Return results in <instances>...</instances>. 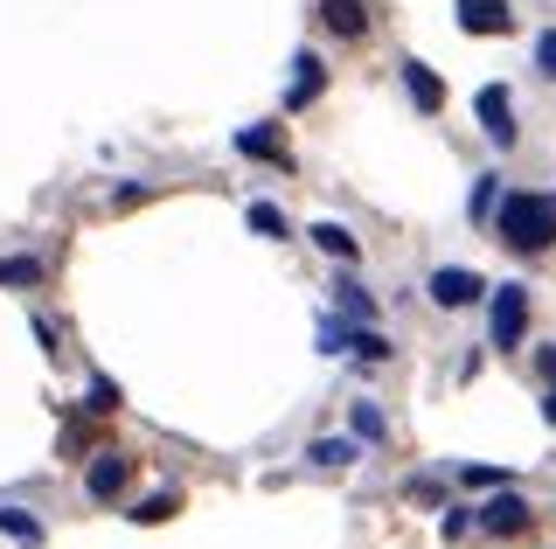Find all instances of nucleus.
Returning <instances> with one entry per match:
<instances>
[{"label":"nucleus","mask_w":556,"mask_h":549,"mask_svg":"<svg viewBox=\"0 0 556 549\" xmlns=\"http://www.w3.org/2000/svg\"><path fill=\"white\" fill-rule=\"evenodd\" d=\"M494 237L521 257L549 251L556 244V195H529V188H515V195H501L494 209Z\"/></svg>","instance_id":"1"},{"label":"nucleus","mask_w":556,"mask_h":549,"mask_svg":"<svg viewBox=\"0 0 556 549\" xmlns=\"http://www.w3.org/2000/svg\"><path fill=\"white\" fill-rule=\"evenodd\" d=\"M486 334H494V348H521V334H529V285H501L494 306H486Z\"/></svg>","instance_id":"2"},{"label":"nucleus","mask_w":556,"mask_h":549,"mask_svg":"<svg viewBox=\"0 0 556 549\" xmlns=\"http://www.w3.org/2000/svg\"><path fill=\"white\" fill-rule=\"evenodd\" d=\"M425 293H431V306H452V314H459V306H473L486 285H480V271H466V265H439L425 279Z\"/></svg>","instance_id":"3"},{"label":"nucleus","mask_w":556,"mask_h":549,"mask_svg":"<svg viewBox=\"0 0 556 549\" xmlns=\"http://www.w3.org/2000/svg\"><path fill=\"white\" fill-rule=\"evenodd\" d=\"M126 487H132V459H126V452H98V459H91V473H84V494H91V501L104 508V501H118Z\"/></svg>","instance_id":"4"},{"label":"nucleus","mask_w":556,"mask_h":549,"mask_svg":"<svg viewBox=\"0 0 556 549\" xmlns=\"http://www.w3.org/2000/svg\"><path fill=\"white\" fill-rule=\"evenodd\" d=\"M473 522L486 528V536H529L535 514H529V501H521V494H494V501H486Z\"/></svg>","instance_id":"5"},{"label":"nucleus","mask_w":556,"mask_h":549,"mask_svg":"<svg viewBox=\"0 0 556 549\" xmlns=\"http://www.w3.org/2000/svg\"><path fill=\"white\" fill-rule=\"evenodd\" d=\"M473 105H480V132H486V140H494V146H515V98L501 91V84H486Z\"/></svg>","instance_id":"6"},{"label":"nucleus","mask_w":556,"mask_h":549,"mask_svg":"<svg viewBox=\"0 0 556 549\" xmlns=\"http://www.w3.org/2000/svg\"><path fill=\"white\" fill-rule=\"evenodd\" d=\"M459 28H466V36H508L515 8H508V0H459Z\"/></svg>","instance_id":"7"},{"label":"nucleus","mask_w":556,"mask_h":549,"mask_svg":"<svg viewBox=\"0 0 556 549\" xmlns=\"http://www.w3.org/2000/svg\"><path fill=\"white\" fill-rule=\"evenodd\" d=\"M320 84H327L320 56H313V49H300V56H292V91H286V105H292V112L313 105V98H320Z\"/></svg>","instance_id":"8"},{"label":"nucleus","mask_w":556,"mask_h":549,"mask_svg":"<svg viewBox=\"0 0 556 549\" xmlns=\"http://www.w3.org/2000/svg\"><path fill=\"white\" fill-rule=\"evenodd\" d=\"M404 84H410V105H417V112H445V84L431 77L425 63H417V56L404 63Z\"/></svg>","instance_id":"9"},{"label":"nucleus","mask_w":556,"mask_h":549,"mask_svg":"<svg viewBox=\"0 0 556 549\" xmlns=\"http://www.w3.org/2000/svg\"><path fill=\"white\" fill-rule=\"evenodd\" d=\"M320 22L334 28V36H362L369 14H362V0H320Z\"/></svg>","instance_id":"10"},{"label":"nucleus","mask_w":556,"mask_h":549,"mask_svg":"<svg viewBox=\"0 0 556 549\" xmlns=\"http://www.w3.org/2000/svg\"><path fill=\"white\" fill-rule=\"evenodd\" d=\"M237 146L251 153V161H278V167H286V140H278L271 126H243V132H237Z\"/></svg>","instance_id":"11"},{"label":"nucleus","mask_w":556,"mask_h":549,"mask_svg":"<svg viewBox=\"0 0 556 549\" xmlns=\"http://www.w3.org/2000/svg\"><path fill=\"white\" fill-rule=\"evenodd\" d=\"M313 244H320L327 257H341V265H355V257H362V244L341 230V222H313Z\"/></svg>","instance_id":"12"},{"label":"nucleus","mask_w":556,"mask_h":549,"mask_svg":"<svg viewBox=\"0 0 556 549\" xmlns=\"http://www.w3.org/2000/svg\"><path fill=\"white\" fill-rule=\"evenodd\" d=\"M0 536H14V542H22V549H35V542H42V522H35V514L28 508H0Z\"/></svg>","instance_id":"13"},{"label":"nucleus","mask_w":556,"mask_h":549,"mask_svg":"<svg viewBox=\"0 0 556 549\" xmlns=\"http://www.w3.org/2000/svg\"><path fill=\"white\" fill-rule=\"evenodd\" d=\"M334 306L348 320H376V299H369V285H355V279H334Z\"/></svg>","instance_id":"14"},{"label":"nucleus","mask_w":556,"mask_h":549,"mask_svg":"<svg viewBox=\"0 0 556 549\" xmlns=\"http://www.w3.org/2000/svg\"><path fill=\"white\" fill-rule=\"evenodd\" d=\"M174 514H181V494H147V501L132 508V522L139 528H161V522H174Z\"/></svg>","instance_id":"15"},{"label":"nucleus","mask_w":556,"mask_h":549,"mask_svg":"<svg viewBox=\"0 0 556 549\" xmlns=\"http://www.w3.org/2000/svg\"><path fill=\"white\" fill-rule=\"evenodd\" d=\"M306 459L313 467H355V438H313Z\"/></svg>","instance_id":"16"},{"label":"nucleus","mask_w":556,"mask_h":549,"mask_svg":"<svg viewBox=\"0 0 556 549\" xmlns=\"http://www.w3.org/2000/svg\"><path fill=\"white\" fill-rule=\"evenodd\" d=\"M355 438H369V445H382V438H390V418H382V410H376L369 397L355 404Z\"/></svg>","instance_id":"17"},{"label":"nucleus","mask_w":556,"mask_h":549,"mask_svg":"<svg viewBox=\"0 0 556 549\" xmlns=\"http://www.w3.org/2000/svg\"><path fill=\"white\" fill-rule=\"evenodd\" d=\"M49 271L35 265V257H0V285H42Z\"/></svg>","instance_id":"18"},{"label":"nucleus","mask_w":556,"mask_h":549,"mask_svg":"<svg viewBox=\"0 0 556 549\" xmlns=\"http://www.w3.org/2000/svg\"><path fill=\"white\" fill-rule=\"evenodd\" d=\"M251 230L257 237H286V209H278V202H251Z\"/></svg>","instance_id":"19"},{"label":"nucleus","mask_w":556,"mask_h":549,"mask_svg":"<svg viewBox=\"0 0 556 549\" xmlns=\"http://www.w3.org/2000/svg\"><path fill=\"white\" fill-rule=\"evenodd\" d=\"M320 355H355V328H341V320H320Z\"/></svg>","instance_id":"20"},{"label":"nucleus","mask_w":556,"mask_h":549,"mask_svg":"<svg viewBox=\"0 0 556 549\" xmlns=\"http://www.w3.org/2000/svg\"><path fill=\"white\" fill-rule=\"evenodd\" d=\"M118 404H126V397H118V383H104V375H98L91 390H84V410H98V418H112Z\"/></svg>","instance_id":"21"},{"label":"nucleus","mask_w":556,"mask_h":549,"mask_svg":"<svg viewBox=\"0 0 556 549\" xmlns=\"http://www.w3.org/2000/svg\"><path fill=\"white\" fill-rule=\"evenodd\" d=\"M355 355L362 362H390V341H382L376 328H355Z\"/></svg>","instance_id":"22"},{"label":"nucleus","mask_w":556,"mask_h":549,"mask_svg":"<svg viewBox=\"0 0 556 549\" xmlns=\"http://www.w3.org/2000/svg\"><path fill=\"white\" fill-rule=\"evenodd\" d=\"M535 71L556 77V28H543V36H535Z\"/></svg>","instance_id":"23"},{"label":"nucleus","mask_w":556,"mask_h":549,"mask_svg":"<svg viewBox=\"0 0 556 549\" xmlns=\"http://www.w3.org/2000/svg\"><path fill=\"white\" fill-rule=\"evenodd\" d=\"M466 528H473V514H459V508H445V514H439V536H445V542H459Z\"/></svg>","instance_id":"24"},{"label":"nucleus","mask_w":556,"mask_h":549,"mask_svg":"<svg viewBox=\"0 0 556 549\" xmlns=\"http://www.w3.org/2000/svg\"><path fill=\"white\" fill-rule=\"evenodd\" d=\"M466 487H508V473L501 467H466Z\"/></svg>","instance_id":"25"},{"label":"nucleus","mask_w":556,"mask_h":549,"mask_svg":"<svg viewBox=\"0 0 556 549\" xmlns=\"http://www.w3.org/2000/svg\"><path fill=\"white\" fill-rule=\"evenodd\" d=\"M473 216H494V175L473 181Z\"/></svg>","instance_id":"26"},{"label":"nucleus","mask_w":556,"mask_h":549,"mask_svg":"<svg viewBox=\"0 0 556 549\" xmlns=\"http://www.w3.org/2000/svg\"><path fill=\"white\" fill-rule=\"evenodd\" d=\"M543 375H549V383H556V348H543Z\"/></svg>","instance_id":"27"},{"label":"nucleus","mask_w":556,"mask_h":549,"mask_svg":"<svg viewBox=\"0 0 556 549\" xmlns=\"http://www.w3.org/2000/svg\"><path fill=\"white\" fill-rule=\"evenodd\" d=\"M543 418H549V424H556V383H549V397H543Z\"/></svg>","instance_id":"28"}]
</instances>
